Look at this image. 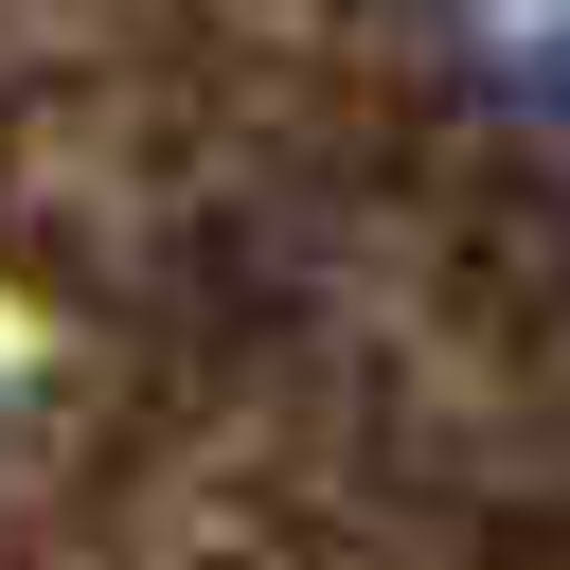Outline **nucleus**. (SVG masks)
Here are the masks:
<instances>
[{"instance_id":"nucleus-1","label":"nucleus","mask_w":570,"mask_h":570,"mask_svg":"<svg viewBox=\"0 0 570 570\" xmlns=\"http://www.w3.org/2000/svg\"><path fill=\"white\" fill-rule=\"evenodd\" d=\"M410 36H428L445 89H481L517 125H570V0H410Z\"/></svg>"}]
</instances>
